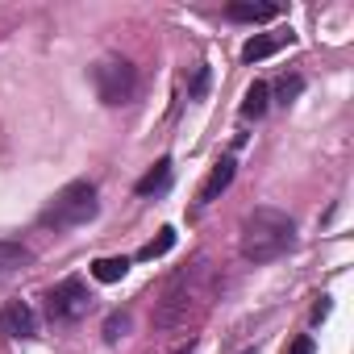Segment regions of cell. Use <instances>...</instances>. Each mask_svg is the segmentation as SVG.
Returning <instances> with one entry per match:
<instances>
[{
    "label": "cell",
    "instance_id": "6da1fadb",
    "mask_svg": "<svg viewBox=\"0 0 354 354\" xmlns=\"http://www.w3.org/2000/svg\"><path fill=\"white\" fill-rule=\"evenodd\" d=\"M296 246V225L279 209H254L242 225V254L250 263H275Z\"/></svg>",
    "mask_w": 354,
    "mask_h": 354
},
{
    "label": "cell",
    "instance_id": "7a4b0ae2",
    "mask_svg": "<svg viewBox=\"0 0 354 354\" xmlns=\"http://www.w3.org/2000/svg\"><path fill=\"white\" fill-rule=\"evenodd\" d=\"M96 217V184L88 180H75L67 184L63 192H55V201L42 209V225L46 230H75V225H88Z\"/></svg>",
    "mask_w": 354,
    "mask_h": 354
},
{
    "label": "cell",
    "instance_id": "3957f363",
    "mask_svg": "<svg viewBox=\"0 0 354 354\" xmlns=\"http://www.w3.org/2000/svg\"><path fill=\"white\" fill-rule=\"evenodd\" d=\"M92 84H96V96L104 104H129L133 92H138V71H133L129 59L109 55V59H100L92 67Z\"/></svg>",
    "mask_w": 354,
    "mask_h": 354
},
{
    "label": "cell",
    "instance_id": "277c9868",
    "mask_svg": "<svg viewBox=\"0 0 354 354\" xmlns=\"http://www.w3.org/2000/svg\"><path fill=\"white\" fill-rule=\"evenodd\" d=\"M92 308V292H88V283L84 279H63V283H55L50 292H46V317L50 321H80L84 313Z\"/></svg>",
    "mask_w": 354,
    "mask_h": 354
},
{
    "label": "cell",
    "instance_id": "5b68a950",
    "mask_svg": "<svg viewBox=\"0 0 354 354\" xmlns=\"http://www.w3.org/2000/svg\"><path fill=\"white\" fill-rule=\"evenodd\" d=\"M0 333H5V337H34L38 333L34 308L26 300H9L5 308H0Z\"/></svg>",
    "mask_w": 354,
    "mask_h": 354
},
{
    "label": "cell",
    "instance_id": "8992f818",
    "mask_svg": "<svg viewBox=\"0 0 354 354\" xmlns=\"http://www.w3.org/2000/svg\"><path fill=\"white\" fill-rule=\"evenodd\" d=\"M34 263V254L21 242H0V283H9L13 275H21Z\"/></svg>",
    "mask_w": 354,
    "mask_h": 354
},
{
    "label": "cell",
    "instance_id": "52a82bcc",
    "mask_svg": "<svg viewBox=\"0 0 354 354\" xmlns=\"http://www.w3.org/2000/svg\"><path fill=\"white\" fill-rule=\"evenodd\" d=\"M234 167H238L234 158H221V162H217V167L209 171V180H205V188H201V205L217 201V196H221V192H225V188L234 184Z\"/></svg>",
    "mask_w": 354,
    "mask_h": 354
},
{
    "label": "cell",
    "instance_id": "ba28073f",
    "mask_svg": "<svg viewBox=\"0 0 354 354\" xmlns=\"http://www.w3.org/2000/svg\"><path fill=\"white\" fill-rule=\"evenodd\" d=\"M283 42H292V34H259V38H250V42L242 46V63H263V59H271Z\"/></svg>",
    "mask_w": 354,
    "mask_h": 354
},
{
    "label": "cell",
    "instance_id": "9c48e42d",
    "mask_svg": "<svg viewBox=\"0 0 354 354\" xmlns=\"http://www.w3.org/2000/svg\"><path fill=\"white\" fill-rule=\"evenodd\" d=\"M167 184H171V158H158V162L142 175V180H138L133 192H138V196H154V192H162Z\"/></svg>",
    "mask_w": 354,
    "mask_h": 354
},
{
    "label": "cell",
    "instance_id": "30bf717a",
    "mask_svg": "<svg viewBox=\"0 0 354 354\" xmlns=\"http://www.w3.org/2000/svg\"><path fill=\"white\" fill-rule=\"evenodd\" d=\"M225 13H230L234 21H271V17H279V5H254V0H234Z\"/></svg>",
    "mask_w": 354,
    "mask_h": 354
},
{
    "label": "cell",
    "instance_id": "8fae6325",
    "mask_svg": "<svg viewBox=\"0 0 354 354\" xmlns=\"http://www.w3.org/2000/svg\"><path fill=\"white\" fill-rule=\"evenodd\" d=\"M267 100H271V88L263 84V80H254L250 88H246V100H242V117H263L267 113Z\"/></svg>",
    "mask_w": 354,
    "mask_h": 354
},
{
    "label": "cell",
    "instance_id": "7c38bea8",
    "mask_svg": "<svg viewBox=\"0 0 354 354\" xmlns=\"http://www.w3.org/2000/svg\"><path fill=\"white\" fill-rule=\"evenodd\" d=\"M125 271H129V259L121 254V259H96L92 263V275L100 279V283H117V279H125Z\"/></svg>",
    "mask_w": 354,
    "mask_h": 354
},
{
    "label": "cell",
    "instance_id": "4fadbf2b",
    "mask_svg": "<svg viewBox=\"0 0 354 354\" xmlns=\"http://www.w3.org/2000/svg\"><path fill=\"white\" fill-rule=\"evenodd\" d=\"M171 246H175V230L167 225V230H158V238H154V242H146V246L138 250V259H142V263H154V259H162Z\"/></svg>",
    "mask_w": 354,
    "mask_h": 354
},
{
    "label": "cell",
    "instance_id": "5bb4252c",
    "mask_svg": "<svg viewBox=\"0 0 354 354\" xmlns=\"http://www.w3.org/2000/svg\"><path fill=\"white\" fill-rule=\"evenodd\" d=\"M300 92H304V80H300V75H283V80H279V88H275L279 104H292Z\"/></svg>",
    "mask_w": 354,
    "mask_h": 354
},
{
    "label": "cell",
    "instance_id": "9a60e30c",
    "mask_svg": "<svg viewBox=\"0 0 354 354\" xmlns=\"http://www.w3.org/2000/svg\"><path fill=\"white\" fill-rule=\"evenodd\" d=\"M125 329H129V317H125V313H113V317L104 321V337H109V342L125 337Z\"/></svg>",
    "mask_w": 354,
    "mask_h": 354
},
{
    "label": "cell",
    "instance_id": "2e32d148",
    "mask_svg": "<svg viewBox=\"0 0 354 354\" xmlns=\"http://www.w3.org/2000/svg\"><path fill=\"white\" fill-rule=\"evenodd\" d=\"M205 88H209V67H205V63H196V71H192V88H188V96H192V100H201V96H205Z\"/></svg>",
    "mask_w": 354,
    "mask_h": 354
},
{
    "label": "cell",
    "instance_id": "e0dca14e",
    "mask_svg": "<svg viewBox=\"0 0 354 354\" xmlns=\"http://www.w3.org/2000/svg\"><path fill=\"white\" fill-rule=\"evenodd\" d=\"M288 354H317V342H313V337H296Z\"/></svg>",
    "mask_w": 354,
    "mask_h": 354
},
{
    "label": "cell",
    "instance_id": "ac0fdd59",
    "mask_svg": "<svg viewBox=\"0 0 354 354\" xmlns=\"http://www.w3.org/2000/svg\"><path fill=\"white\" fill-rule=\"evenodd\" d=\"M325 313H329V300H325V296H321V304H317V308H313V321H321V317H325Z\"/></svg>",
    "mask_w": 354,
    "mask_h": 354
},
{
    "label": "cell",
    "instance_id": "d6986e66",
    "mask_svg": "<svg viewBox=\"0 0 354 354\" xmlns=\"http://www.w3.org/2000/svg\"><path fill=\"white\" fill-rule=\"evenodd\" d=\"M242 354H254V350H242Z\"/></svg>",
    "mask_w": 354,
    "mask_h": 354
},
{
    "label": "cell",
    "instance_id": "ffe728a7",
    "mask_svg": "<svg viewBox=\"0 0 354 354\" xmlns=\"http://www.w3.org/2000/svg\"><path fill=\"white\" fill-rule=\"evenodd\" d=\"M180 354H188V350H180Z\"/></svg>",
    "mask_w": 354,
    "mask_h": 354
}]
</instances>
